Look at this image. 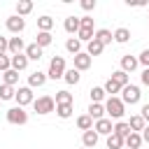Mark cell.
<instances>
[{
    "mask_svg": "<svg viewBox=\"0 0 149 149\" xmlns=\"http://www.w3.org/2000/svg\"><path fill=\"white\" fill-rule=\"evenodd\" d=\"M102 105H105V114H107L109 119H116V121L123 119V114H126V105L121 102L119 95H109V98H105Z\"/></svg>",
    "mask_w": 149,
    "mask_h": 149,
    "instance_id": "1",
    "label": "cell"
},
{
    "mask_svg": "<svg viewBox=\"0 0 149 149\" xmlns=\"http://www.w3.org/2000/svg\"><path fill=\"white\" fill-rule=\"evenodd\" d=\"M65 58L63 56H54L51 61H49V70H47V79H63V74H65Z\"/></svg>",
    "mask_w": 149,
    "mask_h": 149,
    "instance_id": "2",
    "label": "cell"
},
{
    "mask_svg": "<svg viewBox=\"0 0 149 149\" xmlns=\"http://www.w3.org/2000/svg\"><path fill=\"white\" fill-rule=\"evenodd\" d=\"M93 35H95V30H93V19H91V16H81V19H79V33H77L74 37H77L79 42H91Z\"/></svg>",
    "mask_w": 149,
    "mask_h": 149,
    "instance_id": "3",
    "label": "cell"
},
{
    "mask_svg": "<svg viewBox=\"0 0 149 149\" xmlns=\"http://www.w3.org/2000/svg\"><path fill=\"white\" fill-rule=\"evenodd\" d=\"M140 100H142V91H140V86L128 84V86L121 88V102H123V105H137Z\"/></svg>",
    "mask_w": 149,
    "mask_h": 149,
    "instance_id": "4",
    "label": "cell"
},
{
    "mask_svg": "<svg viewBox=\"0 0 149 149\" xmlns=\"http://www.w3.org/2000/svg\"><path fill=\"white\" fill-rule=\"evenodd\" d=\"M5 119H7L12 126H26V123H28V112L16 105V107H9V109L5 112Z\"/></svg>",
    "mask_w": 149,
    "mask_h": 149,
    "instance_id": "5",
    "label": "cell"
},
{
    "mask_svg": "<svg viewBox=\"0 0 149 149\" xmlns=\"http://www.w3.org/2000/svg\"><path fill=\"white\" fill-rule=\"evenodd\" d=\"M33 109L37 112V114H51L54 109H56V102H54V98L51 95H40V98H35L33 100Z\"/></svg>",
    "mask_w": 149,
    "mask_h": 149,
    "instance_id": "6",
    "label": "cell"
},
{
    "mask_svg": "<svg viewBox=\"0 0 149 149\" xmlns=\"http://www.w3.org/2000/svg\"><path fill=\"white\" fill-rule=\"evenodd\" d=\"M14 100H16V105H19V107L33 105V100H35L33 88H30V86H19V88H16V93H14Z\"/></svg>",
    "mask_w": 149,
    "mask_h": 149,
    "instance_id": "7",
    "label": "cell"
},
{
    "mask_svg": "<svg viewBox=\"0 0 149 149\" xmlns=\"http://www.w3.org/2000/svg\"><path fill=\"white\" fill-rule=\"evenodd\" d=\"M5 28L9 30V33H14V35H21L23 30H26V19H21V16H9L7 21H5Z\"/></svg>",
    "mask_w": 149,
    "mask_h": 149,
    "instance_id": "8",
    "label": "cell"
},
{
    "mask_svg": "<svg viewBox=\"0 0 149 149\" xmlns=\"http://www.w3.org/2000/svg\"><path fill=\"white\" fill-rule=\"evenodd\" d=\"M74 58V70L77 72H84V70H88L91 68V63H93V58L86 54V51H79L77 56H72Z\"/></svg>",
    "mask_w": 149,
    "mask_h": 149,
    "instance_id": "9",
    "label": "cell"
},
{
    "mask_svg": "<svg viewBox=\"0 0 149 149\" xmlns=\"http://www.w3.org/2000/svg\"><path fill=\"white\" fill-rule=\"evenodd\" d=\"M112 128H114V123H112V119H98V121H93V130L98 133V135H112Z\"/></svg>",
    "mask_w": 149,
    "mask_h": 149,
    "instance_id": "10",
    "label": "cell"
},
{
    "mask_svg": "<svg viewBox=\"0 0 149 149\" xmlns=\"http://www.w3.org/2000/svg\"><path fill=\"white\" fill-rule=\"evenodd\" d=\"M23 51H26V44H23V40H21L19 35L9 37V44H7V54L16 56V54H23Z\"/></svg>",
    "mask_w": 149,
    "mask_h": 149,
    "instance_id": "11",
    "label": "cell"
},
{
    "mask_svg": "<svg viewBox=\"0 0 149 149\" xmlns=\"http://www.w3.org/2000/svg\"><path fill=\"white\" fill-rule=\"evenodd\" d=\"M44 84H47V72L35 70V72L28 74V86H30V88H40V86H44Z\"/></svg>",
    "mask_w": 149,
    "mask_h": 149,
    "instance_id": "12",
    "label": "cell"
},
{
    "mask_svg": "<svg viewBox=\"0 0 149 149\" xmlns=\"http://www.w3.org/2000/svg\"><path fill=\"white\" fill-rule=\"evenodd\" d=\"M98 137H100V135H98L93 128H91V130H84V133H81V147H84V149H93V147L98 144Z\"/></svg>",
    "mask_w": 149,
    "mask_h": 149,
    "instance_id": "13",
    "label": "cell"
},
{
    "mask_svg": "<svg viewBox=\"0 0 149 149\" xmlns=\"http://www.w3.org/2000/svg\"><path fill=\"white\" fill-rule=\"evenodd\" d=\"M137 65H140V63H137V56L126 54V56H121V68H119V70H123L126 74H130V72H133Z\"/></svg>",
    "mask_w": 149,
    "mask_h": 149,
    "instance_id": "14",
    "label": "cell"
},
{
    "mask_svg": "<svg viewBox=\"0 0 149 149\" xmlns=\"http://www.w3.org/2000/svg\"><path fill=\"white\" fill-rule=\"evenodd\" d=\"M86 114H88L93 121H98V119H105V105H102V102H91Z\"/></svg>",
    "mask_w": 149,
    "mask_h": 149,
    "instance_id": "15",
    "label": "cell"
},
{
    "mask_svg": "<svg viewBox=\"0 0 149 149\" xmlns=\"http://www.w3.org/2000/svg\"><path fill=\"white\" fill-rule=\"evenodd\" d=\"M63 28H65L68 35H77L79 33V16H68L63 21Z\"/></svg>",
    "mask_w": 149,
    "mask_h": 149,
    "instance_id": "16",
    "label": "cell"
},
{
    "mask_svg": "<svg viewBox=\"0 0 149 149\" xmlns=\"http://www.w3.org/2000/svg\"><path fill=\"white\" fill-rule=\"evenodd\" d=\"M93 40H98L102 47H107V44H112V42H114V37H112V30H107V28H100V30H95Z\"/></svg>",
    "mask_w": 149,
    "mask_h": 149,
    "instance_id": "17",
    "label": "cell"
},
{
    "mask_svg": "<svg viewBox=\"0 0 149 149\" xmlns=\"http://www.w3.org/2000/svg\"><path fill=\"white\" fill-rule=\"evenodd\" d=\"M28 58H26V54H16V56H12V70H16V72H23L26 68H28Z\"/></svg>",
    "mask_w": 149,
    "mask_h": 149,
    "instance_id": "18",
    "label": "cell"
},
{
    "mask_svg": "<svg viewBox=\"0 0 149 149\" xmlns=\"http://www.w3.org/2000/svg\"><path fill=\"white\" fill-rule=\"evenodd\" d=\"M126 123H128V128H130V133H142V128L147 126V123H144V119H142L140 114H133V116H130V119H128Z\"/></svg>",
    "mask_w": 149,
    "mask_h": 149,
    "instance_id": "19",
    "label": "cell"
},
{
    "mask_svg": "<svg viewBox=\"0 0 149 149\" xmlns=\"http://www.w3.org/2000/svg\"><path fill=\"white\" fill-rule=\"evenodd\" d=\"M35 44H37L40 49H47V47H51V44H54V35H51V33H40V30H37Z\"/></svg>",
    "mask_w": 149,
    "mask_h": 149,
    "instance_id": "20",
    "label": "cell"
},
{
    "mask_svg": "<svg viewBox=\"0 0 149 149\" xmlns=\"http://www.w3.org/2000/svg\"><path fill=\"white\" fill-rule=\"evenodd\" d=\"M42 51H44V49H40V47L33 42V44H26V51H23V54H26L28 61H40V58H42Z\"/></svg>",
    "mask_w": 149,
    "mask_h": 149,
    "instance_id": "21",
    "label": "cell"
},
{
    "mask_svg": "<svg viewBox=\"0 0 149 149\" xmlns=\"http://www.w3.org/2000/svg\"><path fill=\"white\" fill-rule=\"evenodd\" d=\"M123 147H126V149H140V147H142V135H140V133H130V135L123 140Z\"/></svg>",
    "mask_w": 149,
    "mask_h": 149,
    "instance_id": "22",
    "label": "cell"
},
{
    "mask_svg": "<svg viewBox=\"0 0 149 149\" xmlns=\"http://www.w3.org/2000/svg\"><path fill=\"white\" fill-rule=\"evenodd\" d=\"M37 28H40V33H51V28H54V19H51L49 14H42V16L37 19Z\"/></svg>",
    "mask_w": 149,
    "mask_h": 149,
    "instance_id": "23",
    "label": "cell"
},
{
    "mask_svg": "<svg viewBox=\"0 0 149 149\" xmlns=\"http://www.w3.org/2000/svg\"><path fill=\"white\" fill-rule=\"evenodd\" d=\"M112 37H114V42H116V44H126V42L130 40V30L121 26V28H116V30L112 33Z\"/></svg>",
    "mask_w": 149,
    "mask_h": 149,
    "instance_id": "24",
    "label": "cell"
},
{
    "mask_svg": "<svg viewBox=\"0 0 149 149\" xmlns=\"http://www.w3.org/2000/svg\"><path fill=\"white\" fill-rule=\"evenodd\" d=\"M54 102H56V105H72V102H74V98H72V93H70V91H65V88H63V91H56Z\"/></svg>",
    "mask_w": 149,
    "mask_h": 149,
    "instance_id": "25",
    "label": "cell"
},
{
    "mask_svg": "<svg viewBox=\"0 0 149 149\" xmlns=\"http://www.w3.org/2000/svg\"><path fill=\"white\" fill-rule=\"evenodd\" d=\"M30 12H33V2H30V0H19V2H16V16L23 19V16H28Z\"/></svg>",
    "mask_w": 149,
    "mask_h": 149,
    "instance_id": "26",
    "label": "cell"
},
{
    "mask_svg": "<svg viewBox=\"0 0 149 149\" xmlns=\"http://www.w3.org/2000/svg\"><path fill=\"white\" fill-rule=\"evenodd\" d=\"M109 79H114V81H116V84H119V86H121V88H123V86H128V84H130V74H126V72H123V70H114V72H112V77H109Z\"/></svg>",
    "mask_w": 149,
    "mask_h": 149,
    "instance_id": "27",
    "label": "cell"
},
{
    "mask_svg": "<svg viewBox=\"0 0 149 149\" xmlns=\"http://www.w3.org/2000/svg\"><path fill=\"white\" fill-rule=\"evenodd\" d=\"M102 49H105V47H102L98 40H91V42H86V54H88L91 58H93V56H100V54H102Z\"/></svg>",
    "mask_w": 149,
    "mask_h": 149,
    "instance_id": "28",
    "label": "cell"
},
{
    "mask_svg": "<svg viewBox=\"0 0 149 149\" xmlns=\"http://www.w3.org/2000/svg\"><path fill=\"white\" fill-rule=\"evenodd\" d=\"M79 79H81V74L74 70V68H70V70H65V74H63V81L65 84H70V86H74V84H79Z\"/></svg>",
    "mask_w": 149,
    "mask_h": 149,
    "instance_id": "29",
    "label": "cell"
},
{
    "mask_svg": "<svg viewBox=\"0 0 149 149\" xmlns=\"http://www.w3.org/2000/svg\"><path fill=\"white\" fill-rule=\"evenodd\" d=\"M2 84H7V86H16L19 84V72L16 70H7V72H2Z\"/></svg>",
    "mask_w": 149,
    "mask_h": 149,
    "instance_id": "30",
    "label": "cell"
},
{
    "mask_svg": "<svg viewBox=\"0 0 149 149\" xmlns=\"http://www.w3.org/2000/svg\"><path fill=\"white\" fill-rule=\"evenodd\" d=\"M112 133L126 140V137L130 135V128H128V123H126V121H116V123H114V128H112Z\"/></svg>",
    "mask_w": 149,
    "mask_h": 149,
    "instance_id": "31",
    "label": "cell"
},
{
    "mask_svg": "<svg viewBox=\"0 0 149 149\" xmlns=\"http://www.w3.org/2000/svg\"><path fill=\"white\" fill-rule=\"evenodd\" d=\"M88 95H91V102H102L107 93H105V88H102V86H91Z\"/></svg>",
    "mask_w": 149,
    "mask_h": 149,
    "instance_id": "32",
    "label": "cell"
},
{
    "mask_svg": "<svg viewBox=\"0 0 149 149\" xmlns=\"http://www.w3.org/2000/svg\"><path fill=\"white\" fill-rule=\"evenodd\" d=\"M14 93H16V88H14V86L0 84V102H5V100H14Z\"/></svg>",
    "mask_w": 149,
    "mask_h": 149,
    "instance_id": "33",
    "label": "cell"
},
{
    "mask_svg": "<svg viewBox=\"0 0 149 149\" xmlns=\"http://www.w3.org/2000/svg\"><path fill=\"white\" fill-rule=\"evenodd\" d=\"M65 49H68L72 56H77V54L81 51V42H79L77 37H68V42H65Z\"/></svg>",
    "mask_w": 149,
    "mask_h": 149,
    "instance_id": "34",
    "label": "cell"
},
{
    "mask_svg": "<svg viewBox=\"0 0 149 149\" xmlns=\"http://www.w3.org/2000/svg\"><path fill=\"white\" fill-rule=\"evenodd\" d=\"M77 128H79V130H91V128H93V119H91L88 114L77 116Z\"/></svg>",
    "mask_w": 149,
    "mask_h": 149,
    "instance_id": "35",
    "label": "cell"
},
{
    "mask_svg": "<svg viewBox=\"0 0 149 149\" xmlns=\"http://www.w3.org/2000/svg\"><path fill=\"white\" fill-rule=\"evenodd\" d=\"M107 149H123V137L119 135H107Z\"/></svg>",
    "mask_w": 149,
    "mask_h": 149,
    "instance_id": "36",
    "label": "cell"
},
{
    "mask_svg": "<svg viewBox=\"0 0 149 149\" xmlns=\"http://www.w3.org/2000/svg\"><path fill=\"white\" fill-rule=\"evenodd\" d=\"M72 112H74V107H72V105H56V114H58L61 119H70V116H72Z\"/></svg>",
    "mask_w": 149,
    "mask_h": 149,
    "instance_id": "37",
    "label": "cell"
},
{
    "mask_svg": "<svg viewBox=\"0 0 149 149\" xmlns=\"http://www.w3.org/2000/svg\"><path fill=\"white\" fill-rule=\"evenodd\" d=\"M102 88H105V93H109V95H114V93H121V86H119L114 79H107V81L102 84Z\"/></svg>",
    "mask_w": 149,
    "mask_h": 149,
    "instance_id": "38",
    "label": "cell"
},
{
    "mask_svg": "<svg viewBox=\"0 0 149 149\" xmlns=\"http://www.w3.org/2000/svg\"><path fill=\"white\" fill-rule=\"evenodd\" d=\"M12 68V56H7V54H0V72H7Z\"/></svg>",
    "mask_w": 149,
    "mask_h": 149,
    "instance_id": "39",
    "label": "cell"
},
{
    "mask_svg": "<svg viewBox=\"0 0 149 149\" xmlns=\"http://www.w3.org/2000/svg\"><path fill=\"white\" fill-rule=\"evenodd\" d=\"M137 63H140V65H144V68H149V49H144V51L137 56Z\"/></svg>",
    "mask_w": 149,
    "mask_h": 149,
    "instance_id": "40",
    "label": "cell"
},
{
    "mask_svg": "<svg viewBox=\"0 0 149 149\" xmlns=\"http://www.w3.org/2000/svg\"><path fill=\"white\" fill-rule=\"evenodd\" d=\"M79 5H81L84 12H93V9H95V0H81Z\"/></svg>",
    "mask_w": 149,
    "mask_h": 149,
    "instance_id": "41",
    "label": "cell"
},
{
    "mask_svg": "<svg viewBox=\"0 0 149 149\" xmlns=\"http://www.w3.org/2000/svg\"><path fill=\"white\" fill-rule=\"evenodd\" d=\"M140 116L144 119V123H149V102H147V105H142V109H140Z\"/></svg>",
    "mask_w": 149,
    "mask_h": 149,
    "instance_id": "42",
    "label": "cell"
},
{
    "mask_svg": "<svg viewBox=\"0 0 149 149\" xmlns=\"http://www.w3.org/2000/svg\"><path fill=\"white\" fill-rule=\"evenodd\" d=\"M7 44H9V37L0 35V54H7Z\"/></svg>",
    "mask_w": 149,
    "mask_h": 149,
    "instance_id": "43",
    "label": "cell"
},
{
    "mask_svg": "<svg viewBox=\"0 0 149 149\" xmlns=\"http://www.w3.org/2000/svg\"><path fill=\"white\" fill-rule=\"evenodd\" d=\"M140 79H142V84H144V86H149V68H144V70H142Z\"/></svg>",
    "mask_w": 149,
    "mask_h": 149,
    "instance_id": "44",
    "label": "cell"
},
{
    "mask_svg": "<svg viewBox=\"0 0 149 149\" xmlns=\"http://www.w3.org/2000/svg\"><path fill=\"white\" fill-rule=\"evenodd\" d=\"M140 135H142V142H147V144H149V123L142 128V133H140Z\"/></svg>",
    "mask_w": 149,
    "mask_h": 149,
    "instance_id": "45",
    "label": "cell"
},
{
    "mask_svg": "<svg viewBox=\"0 0 149 149\" xmlns=\"http://www.w3.org/2000/svg\"><path fill=\"white\" fill-rule=\"evenodd\" d=\"M81 149H84V147H81Z\"/></svg>",
    "mask_w": 149,
    "mask_h": 149,
    "instance_id": "46",
    "label": "cell"
},
{
    "mask_svg": "<svg viewBox=\"0 0 149 149\" xmlns=\"http://www.w3.org/2000/svg\"><path fill=\"white\" fill-rule=\"evenodd\" d=\"M123 149H126V147H123Z\"/></svg>",
    "mask_w": 149,
    "mask_h": 149,
    "instance_id": "47",
    "label": "cell"
}]
</instances>
